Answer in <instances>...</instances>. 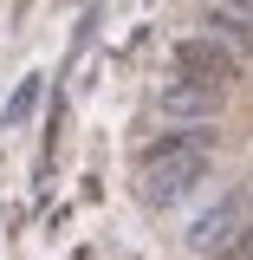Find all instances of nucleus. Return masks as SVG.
I'll use <instances>...</instances> for the list:
<instances>
[{
  "label": "nucleus",
  "mask_w": 253,
  "mask_h": 260,
  "mask_svg": "<svg viewBox=\"0 0 253 260\" xmlns=\"http://www.w3.org/2000/svg\"><path fill=\"white\" fill-rule=\"evenodd\" d=\"M221 260H253V215L240 221V234H234V247H227Z\"/></svg>",
  "instance_id": "6"
},
{
  "label": "nucleus",
  "mask_w": 253,
  "mask_h": 260,
  "mask_svg": "<svg viewBox=\"0 0 253 260\" xmlns=\"http://www.w3.org/2000/svg\"><path fill=\"white\" fill-rule=\"evenodd\" d=\"M136 162V182H143V202L150 208H175L201 189L208 176V156H130Z\"/></svg>",
  "instance_id": "2"
},
{
  "label": "nucleus",
  "mask_w": 253,
  "mask_h": 260,
  "mask_svg": "<svg viewBox=\"0 0 253 260\" xmlns=\"http://www.w3.org/2000/svg\"><path fill=\"white\" fill-rule=\"evenodd\" d=\"M247 215H253V208L240 202V195H221V208H208V215H195V228H189L195 254L221 260L227 247H234V234H240V221H247Z\"/></svg>",
  "instance_id": "4"
},
{
  "label": "nucleus",
  "mask_w": 253,
  "mask_h": 260,
  "mask_svg": "<svg viewBox=\"0 0 253 260\" xmlns=\"http://www.w3.org/2000/svg\"><path fill=\"white\" fill-rule=\"evenodd\" d=\"M156 111L162 117H175V124H214L227 111V91H214V85H195V78H169L156 91Z\"/></svg>",
  "instance_id": "3"
},
{
  "label": "nucleus",
  "mask_w": 253,
  "mask_h": 260,
  "mask_svg": "<svg viewBox=\"0 0 253 260\" xmlns=\"http://www.w3.org/2000/svg\"><path fill=\"white\" fill-rule=\"evenodd\" d=\"M214 7H227V13H240V20H253V0H214Z\"/></svg>",
  "instance_id": "7"
},
{
  "label": "nucleus",
  "mask_w": 253,
  "mask_h": 260,
  "mask_svg": "<svg viewBox=\"0 0 253 260\" xmlns=\"http://www.w3.org/2000/svg\"><path fill=\"white\" fill-rule=\"evenodd\" d=\"M201 32H214L221 46H234L240 59L253 65V20H240V13H227V7H208V20H201Z\"/></svg>",
  "instance_id": "5"
},
{
  "label": "nucleus",
  "mask_w": 253,
  "mask_h": 260,
  "mask_svg": "<svg viewBox=\"0 0 253 260\" xmlns=\"http://www.w3.org/2000/svg\"><path fill=\"white\" fill-rule=\"evenodd\" d=\"M169 72L175 78H195V85H214V91H234L247 78V59L234 46H221L214 32H182L169 46Z\"/></svg>",
  "instance_id": "1"
}]
</instances>
